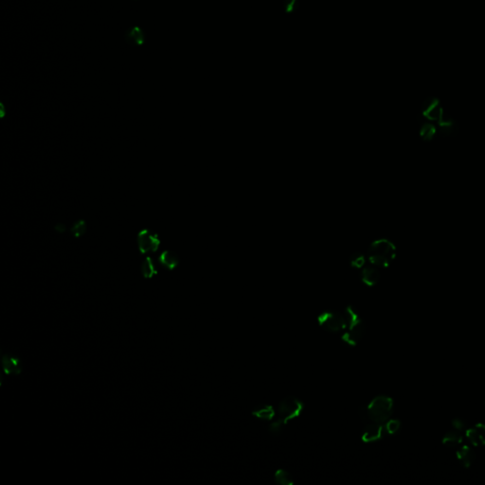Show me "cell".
Listing matches in <instances>:
<instances>
[{"mask_svg": "<svg viewBox=\"0 0 485 485\" xmlns=\"http://www.w3.org/2000/svg\"><path fill=\"white\" fill-rule=\"evenodd\" d=\"M444 111L438 99L429 98L423 103L422 116L424 120L430 123H438Z\"/></svg>", "mask_w": 485, "mask_h": 485, "instance_id": "7", "label": "cell"}, {"mask_svg": "<svg viewBox=\"0 0 485 485\" xmlns=\"http://www.w3.org/2000/svg\"><path fill=\"white\" fill-rule=\"evenodd\" d=\"M303 403L295 396L285 397L278 406L279 420L284 424L299 417L303 410Z\"/></svg>", "mask_w": 485, "mask_h": 485, "instance_id": "5", "label": "cell"}, {"mask_svg": "<svg viewBox=\"0 0 485 485\" xmlns=\"http://www.w3.org/2000/svg\"><path fill=\"white\" fill-rule=\"evenodd\" d=\"M298 6V0H283V8L287 14L293 13Z\"/></svg>", "mask_w": 485, "mask_h": 485, "instance_id": "25", "label": "cell"}, {"mask_svg": "<svg viewBox=\"0 0 485 485\" xmlns=\"http://www.w3.org/2000/svg\"><path fill=\"white\" fill-rule=\"evenodd\" d=\"M159 263L169 270H173L179 264V257L172 250L163 251L159 257Z\"/></svg>", "mask_w": 485, "mask_h": 485, "instance_id": "15", "label": "cell"}, {"mask_svg": "<svg viewBox=\"0 0 485 485\" xmlns=\"http://www.w3.org/2000/svg\"><path fill=\"white\" fill-rule=\"evenodd\" d=\"M71 233L74 237L78 238V237H81L82 235H84L87 231V223L85 220H79L77 221L73 227L71 228Z\"/></svg>", "mask_w": 485, "mask_h": 485, "instance_id": "21", "label": "cell"}, {"mask_svg": "<svg viewBox=\"0 0 485 485\" xmlns=\"http://www.w3.org/2000/svg\"><path fill=\"white\" fill-rule=\"evenodd\" d=\"M437 130L442 136L453 137L459 131V127L457 123L444 112L440 121L437 123Z\"/></svg>", "mask_w": 485, "mask_h": 485, "instance_id": "9", "label": "cell"}, {"mask_svg": "<svg viewBox=\"0 0 485 485\" xmlns=\"http://www.w3.org/2000/svg\"><path fill=\"white\" fill-rule=\"evenodd\" d=\"M1 362L4 372L8 375H19L23 370L21 360L11 354H4L1 358Z\"/></svg>", "mask_w": 485, "mask_h": 485, "instance_id": "10", "label": "cell"}, {"mask_svg": "<svg viewBox=\"0 0 485 485\" xmlns=\"http://www.w3.org/2000/svg\"><path fill=\"white\" fill-rule=\"evenodd\" d=\"M457 458L462 466L470 467L476 459V454L470 446L463 445L457 451Z\"/></svg>", "mask_w": 485, "mask_h": 485, "instance_id": "13", "label": "cell"}, {"mask_svg": "<svg viewBox=\"0 0 485 485\" xmlns=\"http://www.w3.org/2000/svg\"><path fill=\"white\" fill-rule=\"evenodd\" d=\"M126 43L132 46H141L145 42V34L140 27H133L125 33Z\"/></svg>", "mask_w": 485, "mask_h": 485, "instance_id": "12", "label": "cell"}, {"mask_svg": "<svg viewBox=\"0 0 485 485\" xmlns=\"http://www.w3.org/2000/svg\"><path fill=\"white\" fill-rule=\"evenodd\" d=\"M452 425L458 431L465 430V428H466V423L462 419H459V418L454 419L453 422H452Z\"/></svg>", "mask_w": 485, "mask_h": 485, "instance_id": "26", "label": "cell"}, {"mask_svg": "<svg viewBox=\"0 0 485 485\" xmlns=\"http://www.w3.org/2000/svg\"><path fill=\"white\" fill-rule=\"evenodd\" d=\"M347 319V331L342 335V340L350 346H355L360 340L366 332V325L363 321L358 311L352 305L346 308Z\"/></svg>", "mask_w": 485, "mask_h": 485, "instance_id": "2", "label": "cell"}, {"mask_svg": "<svg viewBox=\"0 0 485 485\" xmlns=\"http://www.w3.org/2000/svg\"><path fill=\"white\" fill-rule=\"evenodd\" d=\"M396 248L388 239L375 240L370 245L368 259L371 265L378 267H387L394 260Z\"/></svg>", "mask_w": 485, "mask_h": 485, "instance_id": "1", "label": "cell"}, {"mask_svg": "<svg viewBox=\"0 0 485 485\" xmlns=\"http://www.w3.org/2000/svg\"><path fill=\"white\" fill-rule=\"evenodd\" d=\"M138 246L142 254L156 252L159 249L160 240L157 233L149 230H142L138 234Z\"/></svg>", "mask_w": 485, "mask_h": 485, "instance_id": "6", "label": "cell"}, {"mask_svg": "<svg viewBox=\"0 0 485 485\" xmlns=\"http://www.w3.org/2000/svg\"><path fill=\"white\" fill-rule=\"evenodd\" d=\"M141 273L145 279H152L155 275L158 274L155 264L150 257H147L141 265Z\"/></svg>", "mask_w": 485, "mask_h": 485, "instance_id": "19", "label": "cell"}, {"mask_svg": "<svg viewBox=\"0 0 485 485\" xmlns=\"http://www.w3.org/2000/svg\"><path fill=\"white\" fill-rule=\"evenodd\" d=\"M462 441V435L458 430H456L446 433L442 439V443L447 447H458Z\"/></svg>", "mask_w": 485, "mask_h": 485, "instance_id": "18", "label": "cell"}, {"mask_svg": "<svg viewBox=\"0 0 485 485\" xmlns=\"http://www.w3.org/2000/svg\"><path fill=\"white\" fill-rule=\"evenodd\" d=\"M319 326L329 333H340L347 328V319L342 314L334 310H328L318 317Z\"/></svg>", "mask_w": 485, "mask_h": 485, "instance_id": "4", "label": "cell"}, {"mask_svg": "<svg viewBox=\"0 0 485 485\" xmlns=\"http://www.w3.org/2000/svg\"><path fill=\"white\" fill-rule=\"evenodd\" d=\"M361 280L368 286H373L377 284L380 280L378 269L373 266L364 267L361 271Z\"/></svg>", "mask_w": 485, "mask_h": 485, "instance_id": "14", "label": "cell"}, {"mask_svg": "<svg viewBox=\"0 0 485 485\" xmlns=\"http://www.w3.org/2000/svg\"><path fill=\"white\" fill-rule=\"evenodd\" d=\"M284 426H285V424L282 423V421H280L278 419V420L274 421L273 423L269 425V431L274 436H278V435H280L282 433L283 428H284Z\"/></svg>", "mask_w": 485, "mask_h": 485, "instance_id": "24", "label": "cell"}, {"mask_svg": "<svg viewBox=\"0 0 485 485\" xmlns=\"http://www.w3.org/2000/svg\"><path fill=\"white\" fill-rule=\"evenodd\" d=\"M466 437L475 446L485 445V424L477 423L474 427L466 430Z\"/></svg>", "mask_w": 485, "mask_h": 485, "instance_id": "11", "label": "cell"}, {"mask_svg": "<svg viewBox=\"0 0 485 485\" xmlns=\"http://www.w3.org/2000/svg\"><path fill=\"white\" fill-rule=\"evenodd\" d=\"M54 229H55V230H56L57 232L63 233V232H65L66 230H67V227H66V225H65V224H62V223H58V224L55 226V228H54Z\"/></svg>", "mask_w": 485, "mask_h": 485, "instance_id": "27", "label": "cell"}, {"mask_svg": "<svg viewBox=\"0 0 485 485\" xmlns=\"http://www.w3.org/2000/svg\"><path fill=\"white\" fill-rule=\"evenodd\" d=\"M370 422L384 424L393 412V400L386 395L373 398L366 407Z\"/></svg>", "mask_w": 485, "mask_h": 485, "instance_id": "3", "label": "cell"}, {"mask_svg": "<svg viewBox=\"0 0 485 485\" xmlns=\"http://www.w3.org/2000/svg\"><path fill=\"white\" fill-rule=\"evenodd\" d=\"M385 429L387 434H395L398 432L401 428V422L397 419H389L386 423H384Z\"/></svg>", "mask_w": 485, "mask_h": 485, "instance_id": "22", "label": "cell"}, {"mask_svg": "<svg viewBox=\"0 0 485 485\" xmlns=\"http://www.w3.org/2000/svg\"><path fill=\"white\" fill-rule=\"evenodd\" d=\"M387 434L384 424L380 423H368L362 432L361 439L364 442H373L383 439Z\"/></svg>", "mask_w": 485, "mask_h": 485, "instance_id": "8", "label": "cell"}, {"mask_svg": "<svg viewBox=\"0 0 485 485\" xmlns=\"http://www.w3.org/2000/svg\"><path fill=\"white\" fill-rule=\"evenodd\" d=\"M275 409L272 406L269 405H262V406H257L252 411V415L255 416L256 418L265 420V421H270L275 417Z\"/></svg>", "mask_w": 485, "mask_h": 485, "instance_id": "17", "label": "cell"}, {"mask_svg": "<svg viewBox=\"0 0 485 485\" xmlns=\"http://www.w3.org/2000/svg\"><path fill=\"white\" fill-rule=\"evenodd\" d=\"M350 263H351V265L353 266V268L361 269V268H363L364 265H365V263H366L365 256L363 255L362 253H359V252L354 253L351 257Z\"/></svg>", "mask_w": 485, "mask_h": 485, "instance_id": "23", "label": "cell"}, {"mask_svg": "<svg viewBox=\"0 0 485 485\" xmlns=\"http://www.w3.org/2000/svg\"><path fill=\"white\" fill-rule=\"evenodd\" d=\"M274 478L279 484L292 485L294 483L291 475L284 469H278L274 475Z\"/></svg>", "mask_w": 485, "mask_h": 485, "instance_id": "20", "label": "cell"}, {"mask_svg": "<svg viewBox=\"0 0 485 485\" xmlns=\"http://www.w3.org/2000/svg\"><path fill=\"white\" fill-rule=\"evenodd\" d=\"M420 124H421V126H420V135H421V137H422L423 141H432L434 137L436 136V134L438 133L437 126L433 124V123H430V122H428V121H426L424 119H423V122L420 123Z\"/></svg>", "mask_w": 485, "mask_h": 485, "instance_id": "16", "label": "cell"}]
</instances>
